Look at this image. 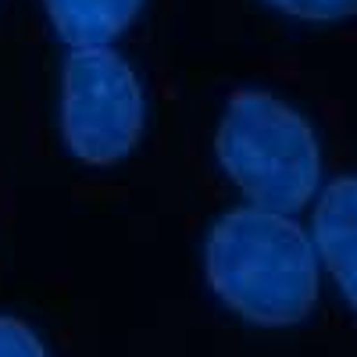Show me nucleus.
Segmentation results:
<instances>
[{
	"instance_id": "20e7f679",
	"label": "nucleus",
	"mask_w": 357,
	"mask_h": 357,
	"mask_svg": "<svg viewBox=\"0 0 357 357\" xmlns=\"http://www.w3.org/2000/svg\"><path fill=\"white\" fill-rule=\"evenodd\" d=\"M314 250L357 311V175H340L314 207Z\"/></svg>"
},
{
	"instance_id": "7ed1b4c3",
	"label": "nucleus",
	"mask_w": 357,
	"mask_h": 357,
	"mask_svg": "<svg viewBox=\"0 0 357 357\" xmlns=\"http://www.w3.org/2000/svg\"><path fill=\"white\" fill-rule=\"evenodd\" d=\"M61 136L89 168L126 161L143 136V86L118 50H72L61 68Z\"/></svg>"
},
{
	"instance_id": "0eeeda50",
	"label": "nucleus",
	"mask_w": 357,
	"mask_h": 357,
	"mask_svg": "<svg viewBox=\"0 0 357 357\" xmlns=\"http://www.w3.org/2000/svg\"><path fill=\"white\" fill-rule=\"evenodd\" d=\"M0 357H47V347L22 318L0 314Z\"/></svg>"
},
{
	"instance_id": "423d86ee",
	"label": "nucleus",
	"mask_w": 357,
	"mask_h": 357,
	"mask_svg": "<svg viewBox=\"0 0 357 357\" xmlns=\"http://www.w3.org/2000/svg\"><path fill=\"white\" fill-rule=\"evenodd\" d=\"M264 4L279 8L296 22H318V25L347 22L357 15V0H264Z\"/></svg>"
},
{
	"instance_id": "39448f33",
	"label": "nucleus",
	"mask_w": 357,
	"mask_h": 357,
	"mask_svg": "<svg viewBox=\"0 0 357 357\" xmlns=\"http://www.w3.org/2000/svg\"><path fill=\"white\" fill-rule=\"evenodd\" d=\"M54 33L72 50L111 47L136 22L143 0H43Z\"/></svg>"
},
{
	"instance_id": "f257e3e1",
	"label": "nucleus",
	"mask_w": 357,
	"mask_h": 357,
	"mask_svg": "<svg viewBox=\"0 0 357 357\" xmlns=\"http://www.w3.org/2000/svg\"><path fill=\"white\" fill-rule=\"evenodd\" d=\"M215 296L261 329L301 325L318 304V257L307 232L286 215L236 207L222 215L204 247Z\"/></svg>"
},
{
	"instance_id": "f03ea898",
	"label": "nucleus",
	"mask_w": 357,
	"mask_h": 357,
	"mask_svg": "<svg viewBox=\"0 0 357 357\" xmlns=\"http://www.w3.org/2000/svg\"><path fill=\"white\" fill-rule=\"evenodd\" d=\"M225 175L250 200L247 207L296 215L318 193L321 151L311 122L268 89H236L215 136Z\"/></svg>"
}]
</instances>
